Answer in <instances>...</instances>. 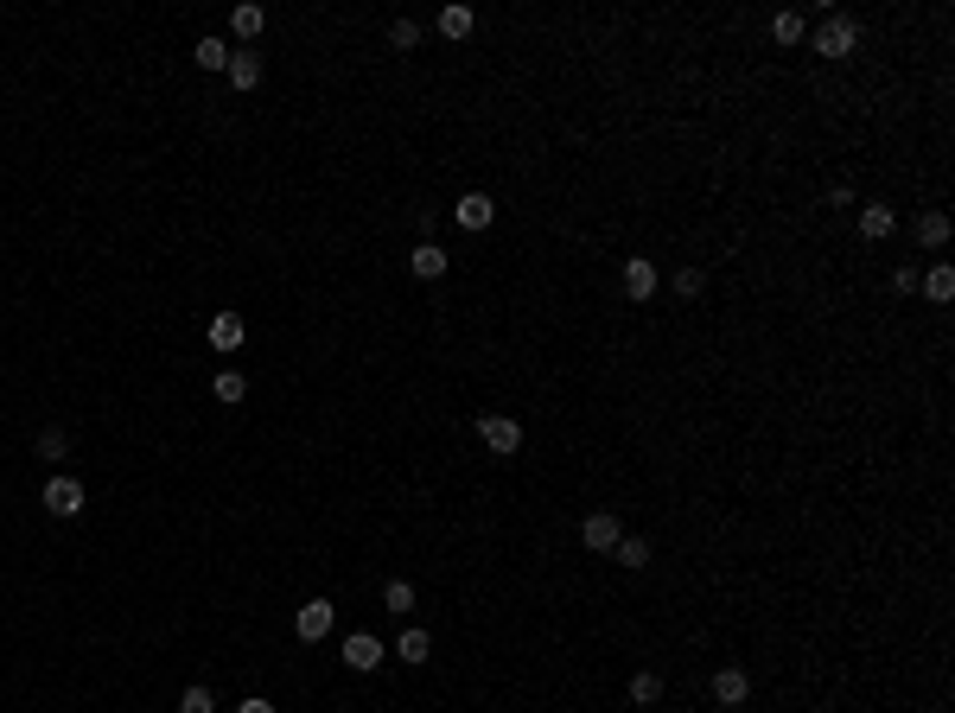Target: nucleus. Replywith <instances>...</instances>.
Instances as JSON below:
<instances>
[{"label": "nucleus", "instance_id": "22", "mask_svg": "<svg viewBox=\"0 0 955 713\" xmlns=\"http://www.w3.org/2000/svg\"><path fill=\"white\" fill-rule=\"evenodd\" d=\"M631 701H637V707H656V701H663V675H656V669H637V675H631Z\"/></svg>", "mask_w": 955, "mask_h": 713}, {"label": "nucleus", "instance_id": "4", "mask_svg": "<svg viewBox=\"0 0 955 713\" xmlns=\"http://www.w3.org/2000/svg\"><path fill=\"white\" fill-rule=\"evenodd\" d=\"M332 624H338V605H332V599H306L300 612H293V637H300V643H319V637H332Z\"/></svg>", "mask_w": 955, "mask_h": 713}, {"label": "nucleus", "instance_id": "20", "mask_svg": "<svg viewBox=\"0 0 955 713\" xmlns=\"http://www.w3.org/2000/svg\"><path fill=\"white\" fill-rule=\"evenodd\" d=\"M230 51H236V45H223V39H198L191 58H198V71H230Z\"/></svg>", "mask_w": 955, "mask_h": 713}, {"label": "nucleus", "instance_id": "25", "mask_svg": "<svg viewBox=\"0 0 955 713\" xmlns=\"http://www.w3.org/2000/svg\"><path fill=\"white\" fill-rule=\"evenodd\" d=\"M64 452H71V433H64V427H45V433H39V459H51V465H58Z\"/></svg>", "mask_w": 955, "mask_h": 713}, {"label": "nucleus", "instance_id": "26", "mask_svg": "<svg viewBox=\"0 0 955 713\" xmlns=\"http://www.w3.org/2000/svg\"><path fill=\"white\" fill-rule=\"evenodd\" d=\"M675 293H682V300H701V293H707V268H675Z\"/></svg>", "mask_w": 955, "mask_h": 713}, {"label": "nucleus", "instance_id": "10", "mask_svg": "<svg viewBox=\"0 0 955 713\" xmlns=\"http://www.w3.org/2000/svg\"><path fill=\"white\" fill-rule=\"evenodd\" d=\"M344 663H351L357 675L382 669V637H370V631H351V637H344Z\"/></svg>", "mask_w": 955, "mask_h": 713}, {"label": "nucleus", "instance_id": "3", "mask_svg": "<svg viewBox=\"0 0 955 713\" xmlns=\"http://www.w3.org/2000/svg\"><path fill=\"white\" fill-rule=\"evenodd\" d=\"M478 440L497 452V459H516V452H523V421H516V414H484L478 421Z\"/></svg>", "mask_w": 955, "mask_h": 713}, {"label": "nucleus", "instance_id": "29", "mask_svg": "<svg viewBox=\"0 0 955 713\" xmlns=\"http://www.w3.org/2000/svg\"><path fill=\"white\" fill-rule=\"evenodd\" d=\"M892 287H898V293H917V268L898 262V268H892Z\"/></svg>", "mask_w": 955, "mask_h": 713}, {"label": "nucleus", "instance_id": "8", "mask_svg": "<svg viewBox=\"0 0 955 713\" xmlns=\"http://www.w3.org/2000/svg\"><path fill=\"white\" fill-rule=\"evenodd\" d=\"M453 217H459V230H491V223H497V198H491V191H465Z\"/></svg>", "mask_w": 955, "mask_h": 713}, {"label": "nucleus", "instance_id": "7", "mask_svg": "<svg viewBox=\"0 0 955 713\" xmlns=\"http://www.w3.org/2000/svg\"><path fill=\"white\" fill-rule=\"evenodd\" d=\"M204 338H211V351H242V338H249V325H242V312H211V325H204Z\"/></svg>", "mask_w": 955, "mask_h": 713}, {"label": "nucleus", "instance_id": "14", "mask_svg": "<svg viewBox=\"0 0 955 713\" xmlns=\"http://www.w3.org/2000/svg\"><path fill=\"white\" fill-rule=\"evenodd\" d=\"M395 656H402L408 669H414V663H427V656H433V637L421 631V624H402V637H395Z\"/></svg>", "mask_w": 955, "mask_h": 713}, {"label": "nucleus", "instance_id": "23", "mask_svg": "<svg viewBox=\"0 0 955 713\" xmlns=\"http://www.w3.org/2000/svg\"><path fill=\"white\" fill-rule=\"evenodd\" d=\"M382 605H389L395 618H408V612H414V586H408V580H389V586H382Z\"/></svg>", "mask_w": 955, "mask_h": 713}, {"label": "nucleus", "instance_id": "6", "mask_svg": "<svg viewBox=\"0 0 955 713\" xmlns=\"http://www.w3.org/2000/svg\"><path fill=\"white\" fill-rule=\"evenodd\" d=\"M656 287H663L656 262H650V255H631V262H624V293H631V300L644 306V300H656Z\"/></svg>", "mask_w": 955, "mask_h": 713}, {"label": "nucleus", "instance_id": "17", "mask_svg": "<svg viewBox=\"0 0 955 713\" xmlns=\"http://www.w3.org/2000/svg\"><path fill=\"white\" fill-rule=\"evenodd\" d=\"M262 26H268V13L255 7V0H249V7H236V13H230V32H236L242 45H255V39H262Z\"/></svg>", "mask_w": 955, "mask_h": 713}, {"label": "nucleus", "instance_id": "21", "mask_svg": "<svg viewBox=\"0 0 955 713\" xmlns=\"http://www.w3.org/2000/svg\"><path fill=\"white\" fill-rule=\"evenodd\" d=\"M771 39H777V45H803V39H809V20H803V13H777V20H771Z\"/></svg>", "mask_w": 955, "mask_h": 713}, {"label": "nucleus", "instance_id": "15", "mask_svg": "<svg viewBox=\"0 0 955 713\" xmlns=\"http://www.w3.org/2000/svg\"><path fill=\"white\" fill-rule=\"evenodd\" d=\"M440 32H446L453 45H465V39L478 32V13H472V7H440Z\"/></svg>", "mask_w": 955, "mask_h": 713}, {"label": "nucleus", "instance_id": "1", "mask_svg": "<svg viewBox=\"0 0 955 713\" xmlns=\"http://www.w3.org/2000/svg\"><path fill=\"white\" fill-rule=\"evenodd\" d=\"M39 503H45L51 516H58V523H71V516H83V503H90V491H83L77 478L51 472V478H45V491H39Z\"/></svg>", "mask_w": 955, "mask_h": 713}, {"label": "nucleus", "instance_id": "12", "mask_svg": "<svg viewBox=\"0 0 955 713\" xmlns=\"http://www.w3.org/2000/svg\"><path fill=\"white\" fill-rule=\"evenodd\" d=\"M236 83V90H255V83H262V51L255 45H242V51H230V71H223Z\"/></svg>", "mask_w": 955, "mask_h": 713}, {"label": "nucleus", "instance_id": "27", "mask_svg": "<svg viewBox=\"0 0 955 713\" xmlns=\"http://www.w3.org/2000/svg\"><path fill=\"white\" fill-rule=\"evenodd\" d=\"M211 395H217V402H230V408H236V402H242V395H249V382H242L236 370H223V376L211 382Z\"/></svg>", "mask_w": 955, "mask_h": 713}, {"label": "nucleus", "instance_id": "16", "mask_svg": "<svg viewBox=\"0 0 955 713\" xmlns=\"http://www.w3.org/2000/svg\"><path fill=\"white\" fill-rule=\"evenodd\" d=\"M911 230H917V242H924V249H943V242H949V211H917Z\"/></svg>", "mask_w": 955, "mask_h": 713}, {"label": "nucleus", "instance_id": "13", "mask_svg": "<svg viewBox=\"0 0 955 713\" xmlns=\"http://www.w3.org/2000/svg\"><path fill=\"white\" fill-rule=\"evenodd\" d=\"M892 230H898V211H892V204H860V236H866V242H885Z\"/></svg>", "mask_w": 955, "mask_h": 713}, {"label": "nucleus", "instance_id": "24", "mask_svg": "<svg viewBox=\"0 0 955 713\" xmlns=\"http://www.w3.org/2000/svg\"><path fill=\"white\" fill-rule=\"evenodd\" d=\"M179 713H217V694L204 688V682H191V688L179 694Z\"/></svg>", "mask_w": 955, "mask_h": 713}, {"label": "nucleus", "instance_id": "18", "mask_svg": "<svg viewBox=\"0 0 955 713\" xmlns=\"http://www.w3.org/2000/svg\"><path fill=\"white\" fill-rule=\"evenodd\" d=\"M612 561H618L624 573H644V567H650V542H644V535H624V542L612 548Z\"/></svg>", "mask_w": 955, "mask_h": 713}, {"label": "nucleus", "instance_id": "2", "mask_svg": "<svg viewBox=\"0 0 955 713\" xmlns=\"http://www.w3.org/2000/svg\"><path fill=\"white\" fill-rule=\"evenodd\" d=\"M854 45H860V26L847 20V13H828V20L815 26V58H847Z\"/></svg>", "mask_w": 955, "mask_h": 713}, {"label": "nucleus", "instance_id": "30", "mask_svg": "<svg viewBox=\"0 0 955 713\" xmlns=\"http://www.w3.org/2000/svg\"><path fill=\"white\" fill-rule=\"evenodd\" d=\"M236 713H274V701H262V694H249V701H242Z\"/></svg>", "mask_w": 955, "mask_h": 713}, {"label": "nucleus", "instance_id": "19", "mask_svg": "<svg viewBox=\"0 0 955 713\" xmlns=\"http://www.w3.org/2000/svg\"><path fill=\"white\" fill-rule=\"evenodd\" d=\"M917 287H924V300L949 306V300H955V268H943V262H936V268H930V274H924V281H917Z\"/></svg>", "mask_w": 955, "mask_h": 713}, {"label": "nucleus", "instance_id": "5", "mask_svg": "<svg viewBox=\"0 0 955 713\" xmlns=\"http://www.w3.org/2000/svg\"><path fill=\"white\" fill-rule=\"evenodd\" d=\"M580 542L593 548V554H612V548L624 542V523H618V510H593V516L580 523Z\"/></svg>", "mask_w": 955, "mask_h": 713}, {"label": "nucleus", "instance_id": "9", "mask_svg": "<svg viewBox=\"0 0 955 713\" xmlns=\"http://www.w3.org/2000/svg\"><path fill=\"white\" fill-rule=\"evenodd\" d=\"M446 268H453V255H446L440 242H414V255H408V274H414V281H440Z\"/></svg>", "mask_w": 955, "mask_h": 713}, {"label": "nucleus", "instance_id": "11", "mask_svg": "<svg viewBox=\"0 0 955 713\" xmlns=\"http://www.w3.org/2000/svg\"><path fill=\"white\" fill-rule=\"evenodd\" d=\"M745 694H752V675H745L739 663H726V669H714V701H720V707H739Z\"/></svg>", "mask_w": 955, "mask_h": 713}, {"label": "nucleus", "instance_id": "28", "mask_svg": "<svg viewBox=\"0 0 955 713\" xmlns=\"http://www.w3.org/2000/svg\"><path fill=\"white\" fill-rule=\"evenodd\" d=\"M389 45H395V51H414V45H421V26H414V20H395V26H389Z\"/></svg>", "mask_w": 955, "mask_h": 713}]
</instances>
